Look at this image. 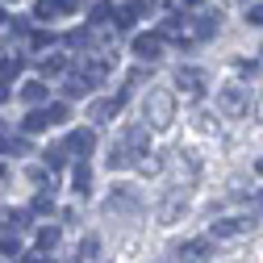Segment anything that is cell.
<instances>
[{
    "label": "cell",
    "mask_w": 263,
    "mask_h": 263,
    "mask_svg": "<svg viewBox=\"0 0 263 263\" xmlns=\"http://www.w3.org/2000/svg\"><path fill=\"white\" fill-rule=\"evenodd\" d=\"M71 184H76V192H80V196H88V188H92V172L84 167V163L71 172Z\"/></svg>",
    "instance_id": "d6986e66"
},
{
    "label": "cell",
    "mask_w": 263,
    "mask_h": 263,
    "mask_svg": "<svg viewBox=\"0 0 263 263\" xmlns=\"http://www.w3.org/2000/svg\"><path fill=\"white\" fill-rule=\"evenodd\" d=\"M54 9H59V13H76L80 0H54Z\"/></svg>",
    "instance_id": "f546056e"
},
{
    "label": "cell",
    "mask_w": 263,
    "mask_h": 263,
    "mask_svg": "<svg viewBox=\"0 0 263 263\" xmlns=\"http://www.w3.org/2000/svg\"><path fill=\"white\" fill-rule=\"evenodd\" d=\"M46 125H50V117H46V109H34V113H29V117L21 121V129H25V134H42Z\"/></svg>",
    "instance_id": "2e32d148"
},
{
    "label": "cell",
    "mask_w": 263,
    "mask_h": 263,
    "mask_svg": "<svg viewBox=\"0 0 263 263\" xmlns=\"http://www.w3.org/2000/svg\"><path fill=\"white\" fill-rule=\"evenodd\" d=\"M54 242H59V226H42L38 230V251H50Z\"/></svg>",
    "instance_id": "44dd1931"
},
{
    "label": "cell",
    "mask_w": 263,
    "mask_h": 263,
    "mask_svg": "<svg viewBox=\"0 0 263 263\" xmlns=\"http://www.w3.org/2000/svg\"><path fill=\"white\" fill-rule=\"evenodd\" d=\"M196 172H201V167H196V155L192 151H180L176 155V184H192Z\"/></svg>",
    "instance_id": "30bf717a"
},
{
    "label": "cell",
    "mask_w": 263,
    "mask_h": 263,
    "mask_svg": "<svg viewBox=\"0 0 263 263\" xmlns=\"http://www.w3.org/2000/svg\"><path fill=\"white\" fill-rule=\"evenodd\" d=\"M21 101H29V105H42V101H46V84H42V80H29V84L21 88Z\"/></svg>",
    "instance_id": "e0dca14e"
},
{
    "label": "cell",
    "mask_w": 263,
    "mask_h": 263,
    "mask_svg": "<svg viewBox=\"0 0 263 263\" xmlns=\"http://www.w3.org/2000/svg\"><path fill=\"white\" fill-rule=\"evenodd\" d=\"M42 71L46 76H63V71H71V63H67V54H50V59H42Z\"/></svg>",
    "instance_id": "ac0fdd59"
},
{
    "label": "cell",
    "mask_w": 263,
    "mask_h": 263,
    "mask_svg": "<svg viewBox=\"0 0 263 263\" xmlns=\"http://www.w3.org/2000/svg\"><path fill=\"white\" fill-rule=\"evenodd\" d=\"M5 21H9V13H5V9H0V25H5Z\"/></svg>",
    "instance_id": "d590c367"
},
{
    "label": "cell",
    "mask_w": 263,
    "mask_h": 263,
    "mask_svg": "<svg viewBox=\"0 0 263 263\" xmlns=\"http://www.w3.org/2000/svg\"><path fill=\"white\" fill-rule=\"evenodd\" d=\"M121 105H125V92L105 96V101H96V105H92V125H105L109 117H117V113H121Z\"/></svg>",
    "instance_id": "52a82bcc"
},
{
    "label": "cell",
    "mask_w": 263,
    "mask_h": 263,
    "mask_svg": "<svg viewBox=\"0 0 263 263\" xmlns=\"http://www.w3.org/2000/svg\"><path fill=\"white\" fill-rule=\"evenodd\" d=\"M196 129H201V134H213L217 125H213V117H209V113H196Z\"/></svg>",
    "instance_id": "4316f807"
},
{
    "label": "cell",
    "mask_w": 263,
    "mask_h": 263,
    "mask_svg": "<svg viewBox=\"0 0 263 263\" xmlns=\"http://www.w3.org/2000/svg\"><path fill=\"white\" fill-rule=\"evenodd\" d=\"M63 88H67V96H71V101H80V96H88V92H92L96 84H92V80H88L84 71H71V76H67V84H63Z\"/></svg>",
    "instance_id": "8fae6325"
},
{
    "label": "cell",
    "mask_w": 263,
    "mask_h": 263,
    "mask_svg": "<svg viewBox=\"0 0 263 263\" xmlns=\"http://www.w3.org/2000/svg\"><path fill=\"white\" fill-rule=\"evenodd\" d=\"M21 67H25V59H5L0 63V84H9L13 76H21Z\"/></svg>",
    "instance_id": "ffe728a7"
},
{
    "label": "cell",
    "mask_w": 263,
    "mask_h": 263,
    "mask_svg": "<svg viewBox=\"0 0 263 263\" xmlns=\"http://www.w3.org/2000/svg\"><path fill=\"white\" fill-rule=\"evenodd\" d=\"M259 209H263V192H259Z\"/></svg>",
    "instance_id": "8d00e7d4"
},
{
    "label": "cell",
    "mask_w": 263,
    "mask_h": 263,
    "mask_svg": "<svg viewBox=\"0 0 263 263\" xmlns=\"http://www.w3.org/2000/svg\"><path fill=\"white\" fill-rule=\"evenodd\" d=\"M46 117H50V121H67V105H63V101L46 105Z\"/></svg>",
    "instance_id": "484cf974"
},
{
    "label": "cell",
    "mask_w": 263,
    "mask_h": 263,
    "mask_svg": "<svg viewBox=\"0 0 263 263\" xmlns=\"http://www.w3.org/2000/svg\"><path fill=\"white\" fill-rule=\"evenodd\" d=\"M125 151L134 155V167H138V159L151 155V134H146V125H125V134H121Z\"/></svg>",
    "instance_id": "3957f363"
},
{
    "label": "cell",
    "mask_w": 263,
    "mask_h": 263,
    "mask_svg": "<svg viewBox=\"0 0 263 263\" xmlns=\"http://www.w3.org/2000/svg\"><path fill=\"white\" fill-rule=\"evenodd\" d=\"M109 213H134L138 209V201L129 196V188H117V196H109V205H105Z\"/></svg>",
    "instance_id": "5bb4252c"
},
{
    "label": "cell",
    "mask_w": 263,
    "mask_h": 263,
    "mask_svg": "<svg viewBox=\"0 0 263 263\" xmlns=\"http://www.w3.org/2000/svg\"><path fill=\"white\" fill-rule=\"evenodd\" d=\"M134 54L146 59V63L159 59V54H163V34H138V38H134Z\"/></svg>",
    "instance_id": "9c48e42d"
},
{
    "label": "cell",
    "mask_w": 263,
    "mask_h": 263,
    "mask_svg": "<svg viewBox=\"0 0 263 263\" xmlns=\"http://www.w3.org/2000/svg\"><path fill=\"white\" fill-rule=\"evenodd\" d=\"M80 71H84V76H88L92 84H101V80L109 76V63H105L101 54H88V59H84V67H80Z\"/></svg>",
    "instance_id": "4fadbf2b"
},
{
    "label": "cell",
    "mask_w": 263,
    "mask_h": 263,
    "mask_svg": "<svg viewBox=\"0 0 263 263\" xmlns=\"http://www.w3.org/2000/svg\"><path fill=\"white\" fill-rule=\"evenodd\" d=\"M184 5H192V9H205V0H184Z\"/></svg>",
    "instance_id": "836d02e7"
},
{
    "label": "cell",
    "mask_w": 263,
    "mask_h": 263,
    "mask_svg": "<svg viewBox=\"0 0 263 263\" xmlns=\"http://www.w3.org/2000/svg\"><path fill=\"white\" fill-rule=\"evenodd\" d=\"M247 230H255V221H247V217H217L213 221V238H238V234H247Z\"/></svg>",
    "instance_id": "8992f818"
},
{
    "label": "cell",
    "mask_w": 263,
    "mask_h": 263,
    "mask_svg": "<svg viewBox=\"0 0 263 263\" xmlns=\"http://www.w3.org/2000/svg\"><path fill=\"white\" fill-rule=\"evenodd\" d=\"M34 17H38V21H54V17H59V9H54V0H38V9H34Z\"/></svg>",
    "instance_id": "d4e9b609"
},
{
    "label": "cell",
    "mask_w": 263,
    "mask_h": 263,
    "mask_svg": "<svg viewBox=\"0 0 263 263\" xmlns=\"http://www.w3.org/2000/svg\"><path fill=\"white\" fill-rule=\"evenodd\" d=\"M0 255H5V259H17V255H21V238H17V234H5V238H0Z\"/></svg>",
    "instance_id": "7402d4cb"
},
{
    "label": "cell",
    "mask_w": 263,
    "mask_h": 263,
    "mask_svg": "<svg viewBox=\"0 0 263 263\" xmlns=\"http://www.w3.org/2000/svg\"><path fill=\"white\" fill-rule=\"evenodd\" d=\"M5 151H13V142H9V138H0V155H5Z\"/></svg>",
    "instance_id": "d6a6232c"
},
{
    "label": "cell",
    "mask_w": 263,
    "mask_h": 263,
    "mask_svg": "<svg viewBox=\"0 0 263 263\" xmlns=\"http://www.w3.org/2000/svg\"><path fill=\"white\" fill-rule=\"evenodd\" d=\"M142 113H146V125H151V129H172V121H176V92L151 88Z\"/></svg>",
    "instance_id": "6da1fadb"
},
{
    "label": "cell",
    "mask_w": 263,
    "mask_h": 263,
    "mask_svg": "<svg viewBox=\"0 0 263 263\" xmlns=\"http://www.w3.org/2000/svg\"><path fill=\"white\" fill-rule=\"evenodd\" d=\"M184 209H188V196H184L180 188H172V196L159 205V221H163V226H172V221H180V217H184Z\"/></svg>",
    "instance_id": "5b68a950"
},
{
    "label": "cell",
    "mask_w": 263,
    "mask_h": 263,
    "mask_svg": "<svg viewBox=\"0 0 263 263\" xmlns=\"http://www.w3.org/2000/svg\"><path fill=\"white\" fill-rule=\"evenodd\" d=\"M9 101V84H0V105H5Z\"/></svg>",
    "instance_id": "1f68e13d"
},
{
    "label": "cell",
    "mask_w": 263,
    "mask_h": 263,
    "mask_svg": "<svg viewBox=\"0 0 263 263\" xmlns=\"http://www.w3.org/2000/svg\"><path fill=\"white\" fill-rule=\"evenodd\" d=\"M176 88L184 92V96H205V71H196V67H180L176 71Z\"/></svg>",
    "instance_id": "277c9868"
},
{
    "label": "cell",
    "mask_w": 263,
    "mask_h": 263,
    "mask_svg": "<svg viewBox=\"0 0 263 263\" xmlns=\"http://www.w3.org/2000/svg\"><path fill=\"white\" fill-rule=\"evenodd\" d=\"M67 146H71L76 155H92V146H96V134H92V129H76V134L67 138Z\"/></svg>",
    "instance_id": "9a60e30c"
},
{
    "label": "cell",
    "mask_w": 263,
    "mask_h": 263,
    "mask_svg": "<svg viewBox=\"0 0 263 263\" xmlns=\"http://www.w3.org/2000/svg\"><path fill=\"white\" fill-rule=\"evenodd\" d=\"M105 163H109L113 172H121V167H134V155H129V151H125V142L117 138V142L109 146V159H105Z\"/></svg>",
    "instance_id": "7c38bea8"
},
{
    "label": "cell",
    "mask_w": 263,
    "mask_h": 263,
    "mask_svg": "<svg viewBox=\"0 0 263 263\" xmlns=\"http://www.w3.org/2000/svg\"><path fill=\"white\" fill-rule=\"evenodd\" d=\"M217 109H221L226 117H247V109H251V92L238 88V84L221 88V92H217Z\"/></svg>",
    "instance_id": "7a4b0ae2"
},
{
    "label": "cell",
    "mask_w": 263,
    "mask_h": 263,
    "mask_svg": "<svg viewBox=\"0 0 263 263\" xmlns=\"http://www.w3.org/2000/svg\"><path fill=\"white\" fill-rule=\"evenodd\" d=\"M84 255H96V238H84V242H80V259H84Z\"/></svg>",
    "instance_id": "4dcf8cb0"
},
{
    "label": "cell",
    "mask_w": 263,
    "mask_h": 263,
    "mask_svg": "<svg viewBox=\"0 0 263 263\" xmlns=\"http://www.w3.org/2000/svg\"><path fill=\"white\" fill-rule=\"evenodd\" d=\"M42 263H50V259H42Z\"/></svg>",
    "instance_id": "f35d334b"
},
{
    "label": "cell",
    "mask_w": 263,
    "mask_h": 263,
    "mask_svg": "<svg viewBox=\"0 0 263 263\" xmlns=\"http://www.w3.org/2000/svg\"><path fill=\"white\" fill-rule=\"evenodd\" d=\"M255 117H259V121H263V101H259V109H255Z\"/></svg>",
    "instance_id": "e575fe53"
},
{
    "label": "cell",
    "mask_w": 263,
    "mask_h": 263,
    "mask_svg": "<svg viewBox=\"0 0 263 263\" xmlns=\"http://www.w3.org/2000/svg\"><path fill=\"white\" fill-rule=\"evenodd\" d=\"M180 259H184V263H209V259H213V242H209V238H192V242L180 247Z\"/></svg>",
    "instance_id": "ba28073f"
},
{
    "label": "cell",
    "mask_w": 263,
    "mask_h": 263,
    "mask_svg": "<svg viewBox=\"0 0 263 263\" xmlns=\"http://www.w3.org/2000/svg\"><path fill=\"white\" fill-rule=\"evenodd\" d=\"M138 172H142V176H159V172H163V159H159V155L138 159Z\"/></svg>",
    "instance_id": "603a6c76"
},
{
    "label": "cell",
    "mask_w": 263,
    "mask_h": 263,
    "mask_svg": "<svg viewBox=\"0 0 263 263\" xmlns=\"http://www.w3.org/2000/svg\"><path fill=\"white\" fill-rule=\"evenodd\" d=\"M134 17H138V9H134V5H121V13H113L117 29H129V25H134Z\"/></svg>",
    "instance_id": "cb8c5ba5"
},
{
    "label": "cell",
    "mask_w": 263,
    "mask_h": 263,
    "mask_svg": "<svg viewBox=\"0 0 263 263\" xmlns=\"http://www.w3.org/2000/svg\"><path fill=\"white\" fill-rule=\"evenodd\" d=\"M29 209H34V213H50V196H46V192H38V196H34V205H29Z\"/></svg>",
    "instance_id": "83f0119b"
},
{
    "label": "cell",
    "mask_w": 263,
    "mask_h": 263,
    "mask_svg": "<svg viewBox=\"0 0 263 263\" xmlns=\"http://www.w3.org/2000/svg\"><path fill=\"white\" fill-rule=\"evenodd\" d=\"M247 21H251V25H263V5H251V9H247Z\"/></svg>",
    "instance_id": "f1b7e54d"
},
{
    "label": "cell",
    "mask_w": 263,
    "mask_h": 263,
    "mask_svg": "<svg viewBox=\"0 0 263 263\" xmlns=\"http://www.w3.org/2000/svg\"><path fill=\"white\" fill-rule=\"evenodd\" d=\"M0 180H5V167H0Z\"/></svg>",
    "instance_id": "74e56055"
}]
</instances>
